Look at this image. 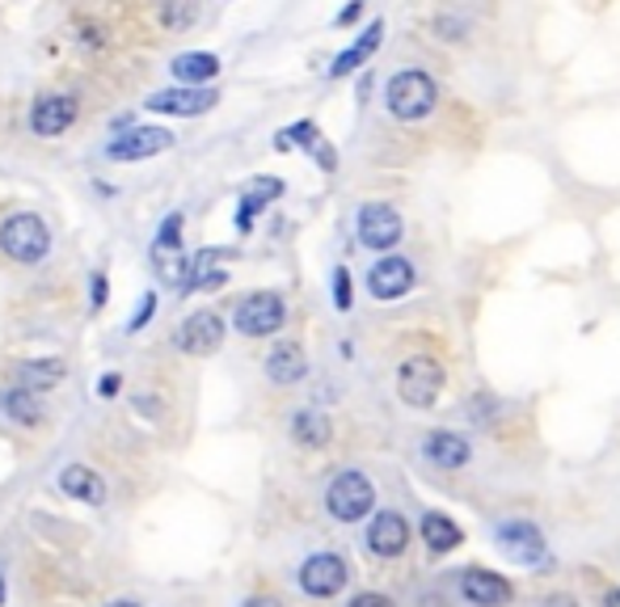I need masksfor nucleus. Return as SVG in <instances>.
I'll use <instances>...</instances> for the list:
<instances>
[{
	"instance_id": "31",
	"label": "nucleus",
	"mask_w": 620,
	"mask_h": 607,
	"mask_svg": "<svg viewBox=\"0 0 620 607\" xmlns=\"http://www.w3.org/2000/svg\"><path fill=\"white\" fill-rule=\"evenodd\" d=\"M89 300H94V308H101V304L110 300V283H106V275H94V283H89Z\"/></svg>"
},
{
	"instance_id": "3",
	"label": "nucleus",
	"mask_w": 620,
	"mask_h": 607,
	"mask_svg": "<svg viewBox=\"0 0 620 607\" xmlns=\"http://www.w3.org/2000/svg\"><path fill=\"white\" fill-rule=\"evenodd\" d=\"M376 507V485L355 473V469H347V473H338V477L329 481L326 489V511L338 519V523H360L367 519Z\"/></svg>"
},
{
	"instance_id": "17",
	"label": "nucleus",
	"mask_w": 620,
	"mask_h": 607,
	"mask_svg": "<svg viewBox=\"0 0 620 607\" xmlns=\"http://www.w3.org/2000/svg\"><path fill=\"white\" fill-rule=\"evenodd\" d=\"M60 489H64L68 498L85 502V507H101L106 502V481L89 464H68L64 473H60Z\"/></svg>"
},
{
	"instance_id": "27",
	"label": "nucleus",
	"mask_w": 620,
	"mask_h": 607,
	"mask_svg": "<svg viewBox=\"0 0 620 607\" xmlns=\"http://www.w3.org/2000/svg\"><path fill=\"white\" fill-rule=\"evenodd\" d=\"M195 17H198L195 4H165V9H161V22L169 26V31H178V26H191Z\"/></svg>"
},
{
	"instance_id": "28",
	"label": "nucleus",
	"mask_w": 620,
	"mask_h": 607,
	"mask_svg": "<svg viewBox=\"0 0 620 607\" xmlns=\"http://www.w3.org/2000/svg\"><path fill=\"white\" fill-rule=\"evenodd\" d=\"M333 304H338V313H351V270L347 266L333 270Z\"/></svg>"
},
{
	"instance_id": "18",
	"label": "nucleus",
	"mask_w": 620,
	"mask_h": 607,
	"mask_svg": "<svg viewBox=\"0 0 620 607\" xmlns=\"http://www.w3.org/2000/svg\"><path fill=\"white\" fill-rule=\"evenodd\" d=\"M173 81H182V89H207V81L220 76V60L207 56V51H186V56H173Z\"/></svg>"
},
{
	"instance_id": "5",
	"label": "nucleus",
	"mask_w": 620,
	"mask_h": 607,
	"mask_svg": "<svg viewBox=\"0 0 620 607\" xmlns=\"http://www.w3.org/2000/svg\"><path fill=\"white\" fill-rule=\"evenodd\" d=\"M283 320H288V304L275 291H254L236 304V329L245 338H270L283 329Z\"/></svg>"
},
{
	"instance_id": "14",
	"label": "nucleus",
	"mask_w": 620,
	"mask_h": 607,
	"mask_svg": "<svg viewBox=\"0 0 620 607\" xmlns=\"http://www.w3.org/2000/svg\"><path fill=\"white\" fill-rule=\"evenodd\" d=\"M367 548L376 553V557H401L405 548H410V523H405V514L397 511H380L372 519V527H367Z\"/></svg>"
},
{
	"instance_id": "32",
	"label": "nucleus",
	"mask_w": 620,
	"mask_h": 607,
	"mask_svg": "<svg viewBox=\"0 0 620 607\" xmlns=\"http://www.w3.org/2000/svg\"><path fill=\"white\" fill-rule=\"evenodd\" d=\"M98 392H101V397H114V392H119V376H106V380H98Z\"/></svg>"
},
{
	"instance_id": "21",
	"label": "nucleus",
	"mask_w": 620,
	"mask_h": 607,
	"mask_svg": "<svg viewBox=\"0 0 620 607\" xmlns=\"http://www.w3.org/2000/svg\"><path fill=\"white\" fill-rule=\"evenodd\" d=\"M380 38H385V22H372L367 31H363L360 43H351L338 60H333V68H329V76H351L355 68H363L367 60H372V51L380 47Z\"/></svg>"
},
{
	"instance_id": "16",
	"label": "nucleus",
	"mask_w": 620,
	"mask_h": 607,
	"mask_svg": "<svg viewBox=\"0 0 620 607\" xmlns=\"http://www.w3.org/2000/svg\"><path fill=\"white\" fill-rule=\"evenodd\" d=\"M423 456L435 464V469H460V464H469V439H460L457 430H430L423 439Z\"/></svg>"
},
{
	"instance_id": "26",
	"label": "nucleus",
	"mask_w": 620,
	"mask_h": 607,
	"mask_svg": "<svg viewBox=\"0 0 620 607\" xmlns=\"http://www.w3.org/2000/svg\"><path fill=\"white\" fill-rule=\"evenodd\" d=\"M279 194H283V182H279V178H254V182L245 186V198H254V203H262V207H266V203H275Z\"/></svg>"
},
{
	"instance_id": "33",
	"label": "nucleus",
	"mask_w": 620,
	"mask_h": 607,
	"mask_svg": "<svg viewBox=\"0 0 620 607\" xmlns=\"http://www.w3.org/2000/svg\"><path fill=\"white\" fill-rule=\"evenodd\" d=\"M363 13V4H351V9H342V13H338V22H342V26H347V22H355V17H360Z\"/></svg>"
},
{
	"instance_id": "6",
	"label": "nucleus",
	"mask_w": 620,
	"mask_h": 607,
	"mask_svg": "<svg viewBox=\"0 0 620 607\" xmlns=\"http://www.w3.org/2000/svg\"><path fill=\"white\" fill-rule=\"evenodd\" d=\"M173 347H178L182 354H195V359L216 354L220 347H224V320H220V313H211V308H198V313H191V317L178 325Z\"/></svg>"
},
{
	"instance_id": "9",
	"label": "nucleus",
	"mask_w": 620,
	"mask_h": 607,
	"mask_svg": "<svg viewBox=\"0 0 620 607\" xmlns=\"http://www.w3.org/2000/svg\"><path fill=\"white\" fill-rule=\"evenodd\" d=\"M351 578V566L338 557V553H317L300 566V591L313 595V599H333Z\"/></svg>"
},
{
	"instance_id": "25",
	"label": "nucleus",
	"mask_w": 620,
	"mask_h": 607,
	"mask_svg": "<svg viewBox=\"0 0 620 607\" xmlns=\"http://www.w3.org/2000/svg\"><path fill=\"white\" fill-rule=\"evenodd\" d=\"M178 250H182V211H173V216H165L161 220V232H157L153 254H178Z\"/></svg>"
},
{
	"instance_id": "36",
	"label": "nucleus",
	"mask_w": 620,
	"mask_h": 607,
	"mask_svg": "<svg viewBox=\"0 0 620 607\" xmlns=\"http://www.w3.org/2000/svg\"><path fill=\"white\" fill-rule=\"evenodd\" d=\"M245 607H279L275 599H254V604H245Z\"/></svg>"
},
{
	"instance_id": "19",
	"label": "nucleus",
	"mask_w": 620,
	"mask_h": 607,
	"mask_svg": "<svg viewBox=\"0 0 620 607\" xmlns=\"http://www.w3.org/2000/svg\"><path fill=\"white\" fill-rule=\"evenodd\" d=\"M266 376H270V384H300L308 376V359L295 342H279L266 354Z\"/></svg>"
},
{
	"instance_id": "7",
	"label": "nucleus",
	"mask_w": 620,
	"mask_h": 607,
	"mask_svg": "<svg viewBox=\"0 0 620 607\" xmlns=\"http://www.w3.org/2000/svg\"><path fill=\"white\" fill-rule=\"evenodd\" d=\"M178 144V135L165 128H123L106 144V160H148L161 157Z\"/></svg>"
},
{
	"instance_id": "35",
	"label": "nucleus",
	"mask_w": 620,
	"mask_h": 607,
	"mask_svg": "<svg viewBox=\"0 0 620 607\" xmlns=\"http://www.w3.org/2000/svg\"><path fill=\"white\" fill-rule=\"evenodd\" d=\"M604 607H620V586H617V591H608V599H604Z\"/></svg>"
},
{
	"instance_id": "34",
	"label": "nucleus",
	"mask_w": 620,
	"mask_h": 607,
	"mask_svg": "<svg viewBox=\"0 0 620 607\" xmlns=\"http://www.w3.org/2000/svg\"><path fill=\"white\" fill-rule=\"evenodd\" d=\"M545 607H579L570 595H554V599H545Z\"/></svg>"
},
{
	"instance_id": "10",
	"label": "nucleus",
	"mask_w": 620,
	"mask_h": 607,
	"mask_svg": "<svg viewBox=\"0 0 620 607\" xmlns=\"http://www.w3.org/2000/svg\"><path fill=\"white\" fill-rule=\"evenodd\" d=\"M355 228H360V245H367V250H392L397 241H401V216H397V207H389V203H367L360 211V220H355Z\"/></svg>"
},
{
	"instance_id": "29",
	"label": "nucleus",
	"mask_w": 620,
	"mask_h": 607,
	"mask_svg": "<svg viewBox=\"0 0 620 607\" xmlns=\"http://www.w3.org/2000/svg\"><path fill=\"white\" fill-rule=\"evenodd\" d=\"M153 313H157V295H144V304L135 308V317L127 320V333H139L148 320H153Z\"/></svg>"
},
{
	"instance_id": "38",
	"label": "nucleus",
	"mask_w": 620,
	"mask_h": 607,
	"mask_svg": "<svg viewBox=\"0 0 620 607\" xmlns=\"http://www.w3.org/2000/svg\"><path fill=\"white\" fill-rule=\"evenodd\" d=\"M106 607H139V604H106Z\"/></svg>"
},
{
	"instance_id": "13",
	"label": "nucleus",
	"mask_w": 620,
	"mask_h": 607,
	"mask_svg": "<svg viewBox=\"0 0 620 607\" xmlns=\"http://www.w3.org/2000/svg\"><path fill=\"white\" fill-rule=\"evenodd\" d=\"M76 101L64 94H51V97H38L31 110V131L34 135H42V139H56V135H64L72 123H76Z\"/></svg>"
},
{
	"instance_id": "30",
	"label": "nucleus",
	"mask_w": 620,
	"mask_h": 607,
	"mask_svg": "<svg viewBox=\"0 0 620 607\" xmlns=\"http://www.w3.org/2000/svg\"><path fill=\"white\" fill-rule=\"evenodd\" d=\"M347 607H397L389 599V595H380V591H363V595H355Z\"/></svg>"
},
{
	"instance_id": "20",
	"label": "nucleus",
	"mask_w": 620,
	"mask_h": 607,
	"mask_svg": "<svg viewBox=\"0 0 620 607\" xmlns=\"http://www.w3.org/2000/svg\"><path fill=\"white\" fill-rule=\"evenodd\" d=\"M68 376V363L64 359H31V363H22L17 367V380L26 392H47V388H56V384H64Z\"/></svg>"
},
{
	"instance_id": "1",
	"label": "nucleus",
	"mask_w": 620,
	"mask_h": 607,
	"mask_svg": "<svg viewBox=\"0 0 620 607\" xmlns=\"http://www.w3.org/2000/svg\"><path fill=\"white\" fill-rule=\"evenodd\" d=\"M435 101H439V89H435V81H430L426 72H418V68L397 72L389 81V89H385V106H389L392 119H401V123L426 119V114L435 110Z\"/></svg>"
},
{
	"instance_id": "15",
	"label": "nucleus",
	"mask_w": 620,
	"mask_h": 607,
	"mask_svg": "<svg viewBox=\"0 0 620 607\" xmlns=\"http://www.w3.org/2000/svg\"><path fill=\"white\" fill-rule=\"evenodd\" d=\"M460 595L473 607H507L511 604V582L502 574H490V570H464L460 578Z\"/></svg>"
},
{
	"instance_id": "22",
	"label": "nucleus",
	"mask_w": 620,
	"mask_h": 607,
	"mask_svg": "<svg viewBox=\"0 0 620 607\" xmlns=\"http://www.w3.org/2000/svg\"><path fill=\"white\" fill-rule=\"evenodd\" d=\"M292 439L300 448H326L333 439V426H329V417L321 410H300L292 417Z\"/></svg>"
},
{
	"instance_id": "8",
	"label": "nucleus",
	"mask_w": 620,
	"mask_h": 607,
	"mask_svg": "<svg viewBox=\"0 0 620 607\" xmlns=\"http://www.w3.org/2000/svg\"><path fill=\"white\" fill-rule=\"evenodd\" d=\"M494 541H498V553H502L507 561H515V566H536V561H545V532H540L536 523H527V519H507V523L494 532Z\"/></svg>"
},
{
	"instance_id": "4",
	"label": "nucleus",
	"mask_w": 620,
	"mask_h": 607,
	"mask_svg": "<svg viewBox=\"0 0 620 607\" xmlns=\"http://www.w3.org/2000/svg\"><path fill=\"white\" fill-rule=\"evenodd\" d=\"M443 392V367L435 359H405L401 372H397V397L410 405V410H430Z\"/></svg>"
},
{
	"instance_id": "37",
	"label": "nucleus",
	"mask_w": 620,
	"mask_h": 607,
	"mask_svg": "<svg viewBox=\"0 0 620 607\" xmlns=\"http://www.w3.org/2000/svg\"><path fill=\"white\" fill-rule=\"evenodd\" d=\"M0 607H4V574H0Z\"/></svg>"
},
{
	"instance_id": "24",
	"label": "nucleus",
	"mask_w": 620,
	"mask_h": 607,
	"mask_svg": "<svg viewBox=\"0 0 620 607\" xmlns=\"http://www.w3.org/2000/svg\"><path fill=\"white\" fill-rule=\"evenodd\" d=\"M0 410L13 417V422H22V426H34L38 417H42V405H38V397L26 392V388H13V392H4L0 397Z\"/></svg>"
},
{
	"instance_id": "23",
	"label": "nucleus",
	"mask_w": 620,
	"mask_h": 607,
	"mask_svg": "<svg viewBox=\"0 0 620 607\" xmlns=\"http://www.w3.org/2000/svg\"><path fill=\"white\" fill-rule=\"evenodd\" d=\"M423 541L430 553H452V548L464 541V532H460V523H452L448 514L430 511L423 514Z\"/></svg>"
},
{
	"instance_id": "12",
	"label": "nucleus",
	"mask_w": 620,
	"mask_h": 607,
	"mask_svg": "<svg viewBox=\"0 0 620 607\" xmlns=\"http://www.w3.org/2000/svg\"><path fill=\"white\" fill-rule=\"evenodd\" d=\"M220 101L216 89H161V94H153L144 106L153 110V114H182V119H195V114H207L211 106Z\"/></svg>"
},
{
	"instance_id": "2",
	"label": "nucleus",
	"mask_w": 620,
	"mask_h": 607,
	"mask_svg": "<svg viewBox=\"0 0 620 607\" xmlns=\"http://www.w3.org/2000/svg\"><path fill=\"white\" fill-rule=\"evenodd\" d=\"M0 250H4V257L31 266V262H42L51 254V232L34 211H17V216H9L0 224Z\"/></svg>"
},
{
	"instance_id": "11",
	"label": "nucleus",
	"mask_w": 620,
	"mask_h": 607,
	"mask_svg": "<svg viewBox=\"0 0 620 607\" xmlns=\"http://www.w3.org/2000/svg\"><path fill=\"white\" fill-rule=\"evenodd\" d=\"M414 283H418V275H414V262H405V257H380L367 270V291L376 300H401L414 291Z\"/></svg>"
}]
</instances>
